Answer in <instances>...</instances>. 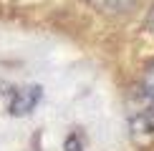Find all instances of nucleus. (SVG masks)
I'll use <instances>...</instances> for the list:
<instances>
[{
  "mask_svg": "<svg viewBox=\"0 0 154 151\" xmlns=\"http://www.w3.org/2000/svg\"><path fill=\"white\" fill-rule=\"evenodd\" d=\"M149 28L154 30V8H152V13H149Z\"/></svg>",
  "mask_w": 154,
  "mask_h": 151,
  "instance_id": "obj_6",
  "label": "nucleus"
},
{
  "mask_svg": "<svg viewBox=\"0 0 154 151\" xmlns=\"http://www.w3.org/2000/svg\"><path fill=\"white\" fill-rule=\"evenodd\" d=\"M129 123H131V134L137 141L146 144L154 138V98L149 93H142L137 108L129 116Z\"/></svg>",
  "mask_w": 154,
  "mask_h": 151,
  "instance_id": "obj_1",
  "label": "nucleus"
},
{
  "mask_svg": "<svg viewBox=\"0 0 154 151\" xmlns=\"http://www.w3.org/2000/svg\"><path fill=\"white\" fill-rule=\"evenodd\" d=\"M41 96H43L41 86H25L20 91H15V96L10 101V113L13 116H25V113H30L38 106Z\"/></svg>",
  "mask_w": 154,
  "mask_h": 151,
  "instance_id": "obj_2",
  "label": "nucleus"
},
{
  "mask_svg": "<svg viewBox=\"0 0 154 151\" xmlns=\"http://www.w3.org/2000/svg\"><path fill=\"white\" fill-rule=\"evenodd\" d=\"M66 151H83V146H81V138L76 136V134L66 138Z\"/></svg>",
  "mask_w": 154,
  "mask_h": 151,
  "instance_id": "obj_4",
  "label": "nucleus"
},
{
  "mask_svg": "<svg viewBox=\"0 0 154 151\" xmlns=\"http://www.w3.org/2000/svg\"><path fill=\"white\" fill-rule=\"evenodd\" d=\"M101 5H106V8H124V5H129L131 0H99Z\"/></svg>",
  "mask_w": 154,
  "mask_h": 151,
  "instance_id": "obj_5",
  "label": "nucleus"
},
{
  "mask_svg": "<svg viewBox=\"0 0 154 151\" xmlns=\"http://www.w3.org/2000/svg\"><path fill=\"white\" fill-rule=\"evenodd\" d=\"M144 93H149L154 98V66L146 71V78H144Z\"/></svg>",
  "mask_w": 154,
  "mask_h": 151,
  "instance_id": "obj_3",
  "label": "nucleus"
}]
</instances>
